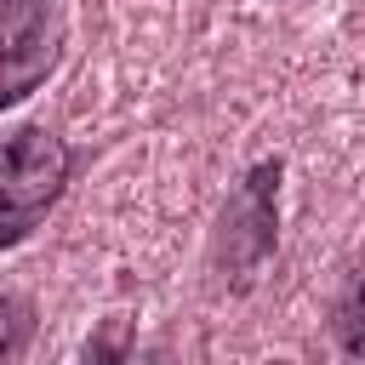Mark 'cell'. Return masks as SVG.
I'll use <instances>...</instances> for the list:
<instances>
[{
	"label": "cell",
	"instance_id": "obj_2",
	"mask_svg": "<svg viewBox=\"0 0 365 365\" xmlns=\"http://www.w3.org/2000/svg\"><path fill=\"white\" fill-rule=\"evenodd\" d=\"M63 34H68L63 0H0V114L57 68Z\"/></svg>",
	"mask_w": 365,
	"mask_h": 365
},
{
	"label": "cell",
	"instance_id": "obj_3",
	"mask_svg": "<svg viewBox=\"0 0 365 365\" xmlns=\"http://www.w3.org/2000/svg\"><path fill=\"white\" fill-rule=\"evenodd\" d=\"M274 182H279V165H257L240 182V194L228 200V211H222L228 268H251V262L268 257V245H274Z\"/></svg>",
	"mask_w": 365,
	"mask_h": 365
},
{
	"label": "cell",
	"instance_id": "obj_1",
	"mask_svg": "<svg viewBox=\"0 0 365 365\" xmlns=\"http://www.w3.org/2000/svg\"><path fill=\"white\" fill-rule=\"evenodd\" d=\"M68 143L46 125H17L0 137V251L17 245L68 182Z\"/></svg>",
	"mask_w": 365,
	"mask_h": 365
},
{
	"label": "cell",
	"instance_id": "obj_5",
	"mask_svg": "<svg viewBox=\"0 0 365 365\" xmlns=\"http://www.w3.org/2000/svg\"><path fill=\"white\" fill-rule=\"evenodd\" d=\"M23 342H29V308L17 297H0V359L23 354Z\"/></svg>",
	"mask_w": 365,
	"mask_h": 365
},
{
	"label": "cell",
	"instance_id": "obj_4",
	"mask_svg": "<svg viewBox=\"0 0 365 365\" xmlns=\"http://www.w3.org/2000/svg\"><path fill=\"white\" fill-rule=\"evenodd\" d=\"M331 331H336V342H342L348 354L365 359V268L348 279V291H342V302H336V314H331Z\"/></svg>",
	"mask_w": 365,
	"mask_h": 365
}]
</instances>
